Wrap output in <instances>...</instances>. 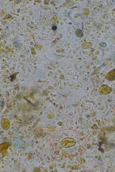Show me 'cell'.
I'll return each instance as SVG.
<instances>
[{
  "instance_id": "6da1fadb",
  "label": "cell",
  "mask_w": 115,
  "mask_h": 172,
  "mask_svg": "<svg viewBox=\"0 0 115 172\" xmlns=\"http://www.w3.org/2000/svg\"><path fill=\"white\" fill-rule=\"evenodd\" d=\"M57 29V27L56 26L54 25L52 27V29L54 31L56 30Z\"/></svg>"
}]
</instances>
